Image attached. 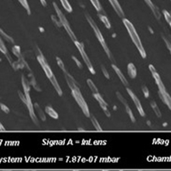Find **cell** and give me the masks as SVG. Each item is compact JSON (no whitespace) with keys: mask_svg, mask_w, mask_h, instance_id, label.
<instances>
[{"mask_svg":"<svg viewBox=\"0 0 171 171\" xmlns=\"http://www.w3.org/2000/svg\"><path fill=\"white\" fill-rule=\"evenodd\" d=\"M122 22H123V24L125 25V27H126V28H127V32H128L130 37H131V39H132V41L134 42V46L137 47V49L139 50V52H140L141 57L146 58V50H145L143 46H142L141 40H140V37H139V35H138V33H137V32H136L134 27V25L132 24L127 19H125V18H123Z\"/></svg>","mask_w":171,"mask_h":171,"instance_id":"cell-1","label":"cell"},{"mask_svg":"<svg viewBox=\"0 0 171 171\" xmlns=\"http://www.w3.org/2000/svg\"><path fill=\"white\" fill-rule=\"evenodd\" d=\"M86 18H87V20L88 21L89 24L91 25V27H93V32L95 33V34H96V36H97V38H98V41L100 42V44H101L102 47L104 48V51L106 52V54H107L108 57H109V58H110L111 61H113V60H114V58L112 57V56H111V54H110V49L108 48V46H107V45H106V43H105V41H104V36H103V34L101 33V32H100L99 28L98 27V26L96 25L95 22L93 21V18H92V17H91L89 15L86 14ZM114 61H115V60H114Z\"/></svg>","mask_w":171,"mask_h":171,"instance_id":"cell-2","label":"cell"},{"mask_svg":"<svg viewBox=\"0 0 171 171\" xmlns=\"http://www.w3.org/2000/svg\"><path fill=\"white\" fill-rule=\"evenodd\" d=\"M53 5H54V8H55L56 11H57V16H58V18H59V20H60V22H61V23H62V26L64 27V29L66 30V32L68 33V34L69 35V37L71 38V40H73L74 42L76 41V40H76V36H75V34L74 33L73 30L71 29V27H70V26H69V23L68 20L66 19V17L64 16V15L63 14V12L59 10V8L57 7V5L55 3H53Z\"/></svg>","mask_w":171,"mask_h":171,"instance_id":"cell-3","label":"cell"},{"mask_svg":"<svg viewBox=\"0 0 171 171\" xmlns=\"http://www.w3.org/2000/svg\"><path fill=\"white\" fill-rule=\"evenodd\" d=\"M72 95L75 99L76 103L78 104V105L80 107L81 110L83 111L84 115L87 116V117H89L91 115H90V111H89V109H88V106H87V104L86 103L84 98L82 97L81 93H80V89L78 90H74L72 91Z\"/></svg>","mask_w":171,"mask_h":171,"instance_id":"cell-4","label":"cell"},{"mask_svg":"<svg viewBox=\"0 0 171 171\" xmlns=\"http://www.w3.org/2000/svg\"><path fill=\"white\" fill-rule=\"evenodd\" d=\"M74 45L76 46L77 49L79 50V51H80V55H81V57H82V58H83V60H84V62H85V63H86V65L87 67V69H89V71L93 74H95V70L93 69V66L92 65V63L90 62V59H89L88 56L87 55V52L84 50L83 45L81 43H80L79 41H77V40L74 41Z\"/></svg>","mask_w":171,"mask_h":171,"instance_id":"cell-5","label":"cell"},{"mask_svg":"<svg viewBox=\"0 0 171 171\" xmlns=\"http://www.w3.org/2000/svg\"><path fill=\"white\" fill-rule=\"evenodd\" d=\"M37 59H38L40 64L41 65L42 69H44V71H45V73H46V76L48 77V79H49L50 77H51V76L53 75V73H52V71H51L50 66L48 65V63H47V62H46V60L44 55L40 52V50H39V56L37 57Z\"/></svg>","mask_w":171,"mask_h":171,"instance_id":"cell-6","label":"cell"},{"mask_svg":"<svg viewBox=\"0 0 171 171\" xmlns=\"http://www.w3.org/2000/svg\"><path fill=\"white\" fill-rule=\"evenodd\" d=\"M149 69H150L151 73L152 74L153 78L155 79V81H156V83H157V87H158V88H159V92H160V93H165L166 90H165L164 85V83H163V81H162V80H161L159 74L157 72L156 69L154 68V66L151 65V64L149 65Z\"/></svg>","mask_w":171,"mask_h":171,"instance_id":"cell-7","label":"cell"},{"mask_svg":"<svg viewBox=\"0 0 171 171\" xmlns=\"http://www.w3.org/2000/svg\"><path fill=\"white\" fill-rule=\"evenodd\" d=\"M26 98H27V107L28 109V111H29V115H30V117L32 119V121L33 122V123L37 126H40V123H39V120L37 118V116H35V113H34V109H33V104H32V100L30 98V94L29 95H25Z\"/></svg>","mask_w":171,"mask_h":171,"instance_id":"cell-8","label":"cell"},{"mask_svg":"<svg viewBox=\"0 0 171 171\" xmlns=\"http://www.w3.org/2000/svg\"><path fill=\"white\" fill-rule=\"evenodd\" d=\"M127 93L130 95V97L133 99V101H134V104H135V106H136L138 111L140 112V116H145L146 114H145V111H144V110H143V108H142V105H141V104H140L139 98H137V96H136L128 87H127Z\"/></svg>","mask_w":171,"mask_h":171,"instance_id":"cell-9","label":"cell"},{"mask_svg":"<svg viewBox=\"0 0 171 171\" xmlns=\"http://www.w3.org/2000/svg\"><path fill=\"white\" fill-rule=\"evenodd\" d=\"M64 76H65V79H66V81L69 87V88L71 89V91H74V90H78L79 89V86L77 84V82L74 80L73 77L68 73V71L64 72Z\"/></svg>","mask_w":171,"mask_h":171,"instance_id":"cell-10","label":"cell"},{"mask_svg":"<svg viewBox=\"0 0 171 171\" xmlns=\"http://www.w3.org/2000/svg\"><path fill=\"white\" fill-rule=\"evenodd\" d=\"M109 1H110V3H111V5H112V7L114 8V10H116V12L117 13V15H118L120 17L124 18V12H123V10H122L121 5H120L119 3L117 2V0H109Z\"/></svg>","mask_w":171,"mask_h":171,"instance_id":"cell-11","label":"cell"},{"mask_svg":"<svg viewBox=\"0 0 171 171\" xmlns=\"http://www.w3.org/2000/svg\"><path fill=\"white\" fill-rule=\"evenodd\" d=\"M112 69H114V71L116 72V74L118 75V77H119V79L121 80V81L122 82V84H123L125 87H127L129 86V83H128L127 80L125 78V76L123 75V74L122 73V71H121V70H120V69L116 66V65H114V64L112 65Z\"/></svg>","mask_w":171,"mask_h":171,"instance_id":"cell-12","label":"cell"},{"mask_svg":"<svg viewBox=\"0 0 171 171\" xmlns=\"http://www.w3.org/2000/svg\"><path fill=\"white\" fill-rule=\"evenodd\" d=\"M49 80L50 81V83L52 84V87H54L55 90H56L57 93H58V95H59V96H62V95H63V91H62V89H61V87H60V86H59L57 80H56V77L54 76V74H53L51 77H50Z\"/></svg>","mask_w":171,"mask_h":171,"instance_id":"cell-13","label":"cell"},{"mask_svg":"<svg viewBox=\"0 0 171 171\" xmlns=\"http://www.w3.org/2000/svg\"><path fill=\"white\" fill-rule=\"evenodd\" d=\"M145 2L148 4V6L151 9V10H152V12H153L155 17H156L157 19L159 20L160 17H161V14H160V12H159V10H158V8L156 7V6L152 3V2H151V0H145Z\"/></svg>","mask_w":171,"mask_h":171,"instance_id":"cell-14","label":"cell"},{"mask_svg":"<svg viewBox=\"0 0 171 171\" xmlns=\"http://www.w3.org/2000/svg\"><path fill=\"white\" fill-rule=\"evenodd\" d=\"M127 73L131 79H134L137 75V69L134 63H130L127 64Z\"/></svg>","mask_w":171,"mask_h":171,"instance_id":"cell-15","label":"cell"},{"mask_svg":"<svg viewBox=\"0 0 171 171\" xmlns=\"http://www.w3.org/2000/svg\"><path fill=\"white\" fill-rule=\"evenodd\" d=\"M93 97H94L95 99L98 101V103L99 104L100 107L103 109V110H107V109H108V104L105 103V101H104V100L103 99V98L100 96V94H99V93L93 94Z\"/></svg>","mask_w":171,"mask_h":171,"instance_id":"cell-16","label":"cell"},{"mask_svg":"<svg viewBox=\"0 0 171 171\" xmlns=\"http://www.w3.org/2000/svg\"><path fill=\"white\" fill-rule=\"evenodd\" d=\"M22 87H23V90H24V94L28 95L29 91H30V85H29L28 80L25 78L24 75L22 76Z\"/></svg>","mask_w":171,"mask_h":171,"instance_id":"cell-17","label":"cell"},{"mask_svg":"<svg viewBox=\"0 0 171 171\" xmlns=\"http://www.w3.org/2000/svg\"><path fill=\"white\" fill-rule=\"evenodd\" d=\"M46 114H48L53 119H57L58 118V114L50 106H46Z\"/></svg>","mask_w":171,"mask_h":171,"instance_id":"cell-18","label":"cell"},{"mask_svg":"<svg viewBox=\"0 0 171 171\" xmlns=\"http://www.w3.org/2000/svg\"><path fill=\"white\" fill-rule=\"evenodd\" d=\"M34 106H35V109H36V110H37V112H38V114H39V117L40 118V120H41V121H43V122L46 121V114H45V113H44V111L41 110V108L39 106V104H34Z\"/></svg>","mask_w":171,"mask_h":171,"instance_id":"cell-19","label":"cell"},{"mask_svg":"<svg viewBox=\"0 0 171 171\" xmlns=\"http://www.w3.org/2000/svg\"><path fill=\"white\" fill-rule=\"evenodd\" d=\"M87 85H88V87H90L91 91L93 92V94L98 93V89H97V87H96V86H95V84L93 83V81L91 79H88V80H87Z\"/></svg>","mask_w":171,"mask_h":171,"instance_id":"cell-20","label":"cell"},{"mask_svg":"<svg viewBox=\"0 0 171 171\" xmlns=\"http://www.w3.org/2000/svg\"><path fill=\"white\" fill-rule=\"evenodd\" d=\"M151 106L152 110H154L155 114H156L158 117H161L162 114H161V111H160L159 108L157 107V104L154 101H151Z\"/></svg>","mask_w":171,"mask_h":171,"instance_id":"cell-21","label":"cell"},{"mask_svg":"<svg viewBox=\"0 0 171 171\" xmlns=\"http://www.w3.org/2000/svg\"><path fill=\"white\" fill-rule=\"evenodd\" d=\"M98 17L100 18V20L103 22V23L104 24V26H105V27H106L108 29H110V27H111L110 22H109L108 18H107L105 16H103V15H100V14H98Z\"/></svg>","mask_w":171,"mask_h":171,"instance_id":"cell-22","label":"cell"},{"mask_svg":"<svg viewBox=\"0 0 171 171\" xmlns=\"http://www.w3.org/2000/svg\"><path fill=\"white\" fill-rule=\"evenodd\" d=\"M61 1V3L63 4V7L64 8V10L68 12H72V7L71 5L69 4V1L68 0H60Z\"/></svg>","mask_w":171,"mask_h":171,"instance_id":"cell-23","label":"cell"},{"mask_svg":"<svg viewBox=\"0 0 171 171\" xmlns=\"http://www.w3.org/2000/svg\"><path fill=\"white\" fill-rule=\"evenodd\" d=\"M91 121H92V123H93V127H95V129H96L97 131H102V130H103L102 127H100V124L98 123L97 119H96L94 116H91Z\"/></svg>","mask_w":171,"mask_h":171,"instance_id":"cell-24","label":"cell"},{"mask_svg":"<svg viewBox=\"0 0 171 171\" xmlns=\"http://www.w3.org/2000/svg\"><path fill=\"white\" fill-rule=\"evenodd\" d=\"M162 93L164 94V99H165L164 104H166L168 105V107L170 108V110H171V97L169 95V93H167V92Z\"/></svg>","mask_w":171,"mask_h":171,"instance_id":"cell-25","label":"cell"},{"mask_svg":"<svg viewBox=\"0 0 171 171\" xmlns=\"http://www.w3.org/2000/svg\"><path fill=\"white\" fill-rule=\"evenodd\" d=\"M0 35H1L3 38H4L8 42H10V43H14V40H13L10 36H9L8 34H6L1 28H0Z\"/></svg>","mask_w":171,"mask_h":171,"instance_id":"cell-26","label":"cell"},{"mask_svg":"<svg viewBox=\"0 0 171 171\" xmlns=\"http://www.w3.org/2000/svg\"><path fill=\"white\" fill-rule=\"evenodd\" d=\"M125 108H126V111H127V115L129 116V117H130L131 121H132L133 122H135V117H134V114H133V112H132L131 109L129 108L128 104H127V105H125Z\"/></svg>","mask_w":171,"mask_h":171,"instance_id":"cell-27","label":"cell"},{"mask_svg":"<svg viewBox=\"0 0 171 171\" xmlns=\"http://www.w3.org/2000/svg\"><path fill=\"white\" fill-rule=\"evenodd\" d=\"M90 1L92 2V3H93V7L97 10V11H98V12L102 11V7H101L100 3H99V1H98V0H90Z\"/></svg>","mask_w":171,"mask_h":171,"instance_id":"cell-28","label":"cell"},{"mask_svg":"<svg viewBox=\"0 0 171 171\" xmlns=\"http://www.w3.org/2000/svg\"><path fill=\"white\" fill-rule=\"evenodd\" d=\"M12 52L17 57H21V49L18 46H13L12 48Z\"/></svg>","mask_w":171,"mask_h":171,"instance_id":"cell-29","label":"cell"},{"mask_svg":"<svg viewBox=\"0 0 171 171\" xmlns=\"http://www.w3.org/2000/svg\"><path fill=\"white\" fill-rule=\"evenodd\" d=\"M56 59H57V64H58V66L60 67V69L63 71V72H66L67 70L65 69V67H64V64H63V61L58 57H56Z\"/></svg>","mask_w":171,"mask_h":171,"instance_id":"cell-30","label":"cell"},{"mask_svg":"<svg viewBox=\"0 0 171 171\" xmlns=\"http://www.w3.org/2000/svg\"><path fill=\"white\" fill-rule=\"evenodd\" d=\"M0 51L3 52V54H6V53L8 52L7 48H6V46H4V43H3V41L2 40L1 37H0Z\"/></svg>","mask_w":171,"mask_h":171,"instance_id":"cell-31","label":"cell"},{"mask_svg":"<svg viewBox=\"0 0 171 171\" xmlns=\"http://www.w3.org/2000/svg\"><path fill=\"white\" fill-rule=\"evenodd\" d=\"M18 1L21 3V4L26 9V10L27 11V13L30 14V9H29V6H28V3H27V0H18Z\"/></svg>","mask_w":171,"mask_h":171,"instance_id":"cell-32","label":"cell"},{"mask_svg":"<svg viewBox=\"0 0 171 171\" xmlns=\"http://www.w3.org/2000/svg\"><path fill=\"white\" fill-rule=\"evenodd\" d=\"M164 17H165V20L167 21V22L170 24V26L171 27V16L170 15V12H168L167 10H164Z\"/></svg>","mask_w":171,"mask_h":171,"instance_id":"cell-33","label":"cell"},{"mask_svg":"<svg viewBox=\"0 0 171 171\" xmlns=\"http://www.w3.org/2000/svg\"><path fill=\"white\" fill-rule=\"evenodd\" d=\"M116 97H117V98L121 101V103H122L124 105H127V101H126V99L122 97V95L120 93H116Z\"/></svg>","mask_w":171,"mask_h":171,"instance_id":"cell-34","label":"cell"},{"mask_svg":"<svg viewBox=\"0 0 171 171\" xmlns=\"http://www.w3.org/2000/svg\"><path fill=\"white\" fill-rule=\"evenodd\" d=\"M51 20L55 22V24L57 25V27H61L62 26V23H61L59 18H57V17H56L54 16H51Z\"/></svg>","mask_w":171,"mask_h":171,"instance_id":"cell-35","label":"cell"},{"mask_svg":"<svg viewBox=\"0 0 171 171\" xmlns=\"http://www.w3.org/2000/svg\"><path fill=\"white\" fill-rule=\"evenodd\" d=\"M163 39H164V42L166 43L167 47H168V49L170 50V53H171V38H170V40H167V38H165L164 36H163Z\"/></svg>","mask_w":171,"mask_h":171,"instance_id":"cell-36","label":"cell"},{"mask_svg":"<svg viewBox=\"0 0 171 171\" xmlns=\"http://www.w3.org/2000/svg\"><path fill=\"white\" fill-rule=\"evenodd\" d=\"M0 107H1V110H2L4 113H6V114H9V113H10V109H9L5 104H0Z\"/></svg>","mask_w":171,"mask_h":171,"instance_id":"cell-37","label":"cell"},{"mask_svg":"<svg viewBox=\"0 0 171 171\" xmlns=\"http://www.w3.org/2000/svg\"><path fill=\"white\" fill-rule=\"evenodd\" d=\"M18 95H19V97L21 98V100L25 104H27V98H26V96H25V94L23 93H22L21 91H18Z\"/></svg>","mask_w":171,"mask_h":171,"instance_id":"cell-38","label":"cell"},{"mask_svg":"<svg viewBox=\"0 0 171 171\" xmlns=\"http://www.w3.org/2000/svg\"><path fill=\"white\" fill-rule=\"evenodd\" d=\"M12 66H13L14 69H16V70H17V69H22V66L21 65V63H20L18 61H17V62L13 63H12Z\"/></svg>","mask_w":171,"mask_h":171,"instance_id":"cell-39","label":"cell"},{"mask_svg":"<svg viewBox=\"0 0 171 171\" xmlns=\"http://www.w3.org/2000/svg\"><path fill=\"white\" fill-rule=\"evenodd\" d=\"M101 68H102V71H103V73H104V75L105 76V78L110 79V74L108 73V71L106 70V69L104 68V66H102Z\"/></svg>","mask_w":171,"mask_h":171,"instance_id":"cell-40","label":"cell"},{"mask_svg":"<svg viewBox=\"0 0 171 171\" xmlns=\"http://www.w3.org/2000/svg\"><path fill=\"white\" fill-rule=\"evenodd\" d=\"M142 91H143V93H144L145 97H146V98H148V97H149V90H148V88H147L146 86H144V87H142Z\"/></svg>","mask_w":171,"mask_h":171,"instance_id":"cell-41","label":"cell"},{"mask_svg":"<svg viewBox=\"0 0 171 171\" xmlns=\"http://www.w3.org/2000/svg\"><path fill=\"white\" fill-rule=\"evenodd\" d=\"M72 58H73V60L76 63V64H77V66L79 67V68H80V69H82V64L80 63V62H79V60L75 57H72Z\"/></svg>","mask_w":171,"mask_h":171,"instance_id":"cell-42","label":"cell"},{"mask_svg":"<svg viewBox=\"0 0 171 171\" xmlns=\"http://www.w3.org/2000/svg\"><path fill=\"white\" fill-rule=\"evenodd\" d=\"M5 55H6V57H7V58H8V60H9V62H10V63H11V64H12V63H13V62H12V58L10 57V54H9V53L7 52V53H6Z\"/></svg>","mask_w":171,"mask_h":171,"instance_id":"cell-43","label":"cell"},{"mask_svg":"<svg viewBox=\"0 0 171 171\" xmlns=\"http://www.w3.org/2000/svg\"><path fill=\"white\" fill-rule=\"evenodd\" d=\"M104 112L105 113V115H106L108 117H110V112L109 111V110H108V109H107V110H104Z\"/></svg>","mask_w":171,"mask_h":171,"instance_id":"cell-44","label":"cell"},{"mask_svg":"<svg viewBox=\"0 0 171 171\" xmlns=\"http://www.w3.org/2000/svg\"><path fill=\"white\" fill-rule=\"evenodd\" d=\"M5 130H6L5 127H4L3 126V124L0 122V131H5Z\"/></svg>","mask_w":171,"mask_h":171,"instance_id":"cell-45","label":"cell"},{"mask_svg":"<svg viewBox=\"0 0 171 171\" xmlns=\"http://www.w3.org/2000/svg\"><path fill=\"white\" fill-rule=\"evenodd\" d=\"M40 2L42 3V4H43L44 6H46V0H40Z\"/></svg>","mask_w":171,"mask_h":171,"instance_id":"cell-46","label":"cell"},{"mask_svg":"<svg viewBox=\"0 0 171 171\" xmlns=\"http://www.w3.org/2000/svg\"><path fill=\"white\" fill-rule=\"evenodd\" d=\"M148 28H149V30L151 31V33H153V30H152V29H151V27H148Z\"/></svg>","mask_w":171,"mask_h":171,"instance_id":"cell-47","label":"cell"},{"mask_svg":"<svg viewBox=\"0 0 171 171\" xmlns=\"http://www.w3.org/2000/svg\"><path fill=\"white\" fill-rule=\"evenodd\" d=\"M170 16H171V12H170Z\"/></svg>","mask_w":171,"mask_h":171,"instance_id":"cell-48","label":"cell"}]
</instances>
